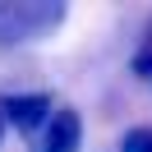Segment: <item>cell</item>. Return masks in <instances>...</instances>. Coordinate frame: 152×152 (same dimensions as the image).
<instances>
[{
  "label": "cell",
  "instance_id": "obj_1",
  "mask_svg": "<svg viewBox=\"0 0 152 152\" xmlns=\"http://www.w3.org/2000/svg\"><path fill=\"white\" fill-rule=\"evenodd\" d=\"M69 5L60 0H0V46H28L65 23Z\"/></svg>",
  "mask_w": 152,
  "mask_h": 152
},
{
  "label": "cell",
  "instance_id": "obj_2",
  "mask_svg": "<svg viewBox=\"0 0 152 152\" xmlns=\"http://www.w3.org/2000/svg\"><path fill=\"white\" fill-rule=\"evenodd\" d=\"M51 97L46 92H19V97H0V115L14 124V129H23V134H42L46 129V120H51Z\"/></svg>",
  "mask_w": 152,
  "mask_h": 152
},
{
  "label": "cell",
  "instance_id": "obj_3",
  "mask_svg": "<svg viewBox=\"0 0 152 152\" xmlns=\"http://www.w3.org/2000/svg\"><path fill=\"white\" fill-rule=\"evenodd\" d=\"M78 148H83V120H78V111H69V106L51 111L46 129L37 134V152H78Z\"/></svg>",
  "mask_w": 152,
  "mask_h": 152
},
{
  "label": "cell",
  "instance_id": "obj_4",
  "mask_svg": "<svg viewBox=\"0 0 152 152\" xmlns=\"http://www.w3.org/2000/svg\"><path fill=\"white\" fill-rule=\"evenodd\" d=\"M120 152H152V124L129 129V134H124V143H120Z\"/></svg>",
  "mask_w": 152,
  "mask_h": 152
},
{
  "label": "cell",
  "instance_id": "obj_5",
  "mask_svg": "<svg viewBox=\"0 0 152 152\" xmlns=\"http://www.w3.org/2000/svg\"><path fill=\"white\" fill-rule=\"evenodd\" d=\"M134 74H138V78H152V46H143L138 56H134Z\"/></svg>",
  "mask_w": 152,
  "mask_h": 152
},
{
  "label": "cell",
  "instance_id": "obj_6",
  "mask_svg": "<svg viewBox=\"0 0 152 152\" xmlns=\"http://www.w3.org/2000/svg\"><path fill=\"white\" fill-rule=\"evenodd\" d=\"M0 120H5V115H0ZM0 134H5V129H0Z\"/></svg>",
  "mask_w": 152,
  "mask_h": 152
}]
</instances>
